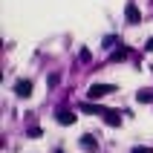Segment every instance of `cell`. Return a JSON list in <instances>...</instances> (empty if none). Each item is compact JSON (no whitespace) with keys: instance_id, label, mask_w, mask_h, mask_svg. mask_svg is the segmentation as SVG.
Segmentation results:
<instances>
[{"instance_id":"6da1fadb","label":"cell","mask_w":153,"mask_h":153,"mask_svg":"<svg viewBox=\"0 0 153 153\" xmlns=\"http://www.w3.org/2000/svg\"><path fill=\"white\" fill-rule=\"evenodd\" d=\"M110 93H116L113 84H93L90 90H87V101H101L104 95H110Z\"/></svg>"},{"instance_id":"7a4b0ae2","label":"cell","mask_w":153,"mask_h":153,"mask_svg":"<svg viewBox=\"0 0 153 153\" xmlns=\"http://www.w3.org/2000/svg\"><path fill=\"white\" fill-rule=\"evenodd\" d=\"M124 17H127V23H130V26H139V23H142V12H139V6L133 3V0L124 6Z\"/></svg>"},{"instance_id":"3957f363","label":"cell","mask_w":153,"mask_h":153,"mask_svg":"<svg viewBox=\"0 0 153 153\" xmlns=\"http://www.w3.org/2000/svg\"><path fill=\"white\" fill-rule=\"evenodd\" d=\"M55 121L64 124V127H69V124H75V121H78V116H75L72 110H67V107H61V110L55 113Z\"/></svg>"},{"instance_id":"277c9868","label":"cell","mask_w":153,"mask_h":153,"mask_svg":"<svg viewBox=\"0 0 153 153\" xmlns=\"http://www.w3.org/2000/svg\"><path fill=\"white\" fill-rule=\"evenodd\" d=\"M15 95L17 98H29V95H32V81H29V78L15 81Z\"/></svg>"},{"instance_id":"5b68a950","label":"cell","mask_w":153,"mask_h":153,"mask_svg":"<svg viewBox=\"0 0 153 153\" xmlns=\"http://www.w3.org/2000/svg\"><path fill=\"white\" fill-rule=\"evenodd\" d=\"M104 124L119 127V124H121V113H116V110H104Z\"/></svg>"},{"instance_id":"8992f818","label":"cell","mask_w":153,"mask_h":153,"mask_svg":"<svg viewBox=\"0 0 153 153\" xmlns=\"http://www.w3.org/2000/svg\"><path fill=\"white\" fill-rule=\"evenodd\" d=\"M81 147H84V150H98V142H95V136L93 133H84V136H81Z\"/></svg>"},{"instance_id":"52a82bcc","label":"cell","mask_w":153,"mask_h":153,"mask_svg":"<svg viewBox=\"0 0 153 153\" xmlns=\"http://www.w3.org/2000/svg\"><path fill=\"white\" fill-rule=\"evenodd\" d=\"M124 58H130V49H127V46H121V49H116V52L110 55L113 64H116V61H124Z\"/></svg>"},{"instance_id":"ba28073f","label":"cell","mask_w":153,"mask_h":153,"mask_svg":"<svg viewBox=\"0 0 153 153\" xmlns=\"http://www.w3.org/2000/svg\"><path fill=\"white\" fill-rule=\"evenodd\" d=\"M136 98L142 104H153V90H142V93H136Z\"/></svg>"},{"instance_id":"9c48e42d","label":"cell","mask_w":153,"mask_h":153,"mask_svg":"<svg viewBox=\"0 0 153 153\" xmlns=\"http://www.w3.org/2000/svg\"><path fill=\"white\" fill-rule=\"evenodd\" d=\"M26 136H29V139H38V136H41V127H29V133H26Z\"/></svg>"},{"instance_id":"30bf717a","label":"cell","mask_w":153,"mask_h":153,"mask_svg":"<svg viewBox=\"0 0 153 153\" xmlns=\"http://www.w3.org/2000/svg\"><path fill=\"white\" fill-rule=\"evenodd\" d=\"M119 41V38H116V35H107V38H104V46H113V43Z\"/></svg>"},{"instance_id":"8fae6325","label":"cell","mask_w":153,"mask_h":153,"mask_svg":"<svg viewBox=\"0 0 153 153\" xmlns=\"http://www.w3.org/2000/svg\"><path fill=\"white\" fill-rule=\"evenodd\" d=\"M130 153H153V147H133Z\"/></svg>"},{"instance_id":"7c38bea8","label":"cell","mask_w":153,"mask_h":153,"mask_svg":"<svg viewBox=\"0 0 153 153\" xmlns=\"http://www.w3.org/2000/svg\"><path fill=\"white\" fill-rule=\"evenodd\" d=\"M145 49H147V52H153V38H147V43H145Z\"/></svg>"},{"instance_id":"4fadbf2b","label":"cell","mask_w":153,"mask_h":153,"mask_svg":"<svg viewBox=\"0 0 153 153\" xmlns=\"http://www.w3.org/2000/svg\"><path fill=\"white\" fill-rule=\"evenodd\" d=\"M55 153H64V150H61V147H58V150H55Z\"/></svg>"}]
</instances>
